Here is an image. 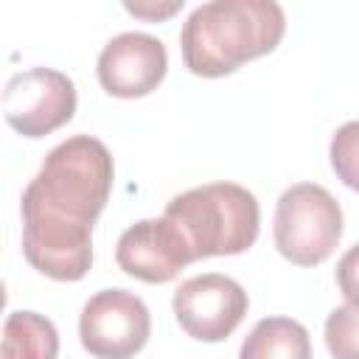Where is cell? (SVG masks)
I'll return each instance as SVG.
<instances>
[{"label": "cell", "instance_id": "7c38bea8", "mask_svg": "<svg viewBox=\"0 0 359 359\" xmlns=\"http://www.w3.org/2000/svg\"><path fill=\"white\" fill-rule=\"evenodd\" d=\"M325 345L334 359H356V303H345L328 314Z\"/></svg>", "mask_w": 359, "mask_h": 359}, {"label": "cell", "instance_id": "8fae6325", "mask_svg": "<svg viewBox=\"0 0 359 359\" xmlns=\"http://www.w3.org/2000/svg\"><path fill=\"white\" fill-rule=\"evenodd\" d=\"M3 351L8 359H56L59 331L36 311H14L3 325Z\"/></svg>", "mask_w": 359, "mask_h": 359}, {"label": "cell", "instance_id": "ba28073f", "mask_svg": "<svg viewBox=\"0 0 359 359\" xmlns=\"http://www.w3.org/2000/svg\"><path fill=\"white\" fill-rule=\"evenodd\" d=\"M118 266L146 283H168L194 261L182 233L165 219H140L126 227L115 247Z\"/></svg>", "mask_w": 359, "mask_h": 359}, {"label": "cell", "instance_id": "6da1fadb", "mask_svg": "<svg viewBox=\"0 0 359 359\" xmlns=\"http://www.w3.org/2000/svg\"><path fill=\"white\" fill-rule=\"evenodd\" d=\"M112 154L90 135L48 151L22 191V252L53 280H81L93 264V224L112 191Z\"/></svg>", "mask_w": 359, "mask_h": 359}, {"label": "cell", "instance_id": "5b68a950", "mask_svg": "<svg viewBox=\"0 0 359 359\" xmlns=\"http://www.w3.org/2000/svg\"><path fill=\"white\" fill-rule=\"evenodd\" d=\"M6 123L22 137H45L76 112L73 81L53 67H28L8 79L0 93Z\"/></svg>", "mask_w": 359, "mask_h": 359}, {"label": "cell", "instance_id": "7a4b0ae2", "mask_svg": "<svg viewBox=\"0 0 359 359\" xmlns=\"http://www.w3.org/2000/svg\"><path fill=\"white\" fill-rule=\"evenodd\" d=\"M286 31L283 8L272 0H213L182 22V62L191 73L219 79L278 48Z\"/></svg>", "mask_w": 359, "mask_h": 359}, {"label": "cell", "instance_id": "8992f818", "mask_svg": "<svg viewBox=\"0 0 359 359\" xmlns=\"http://www.w3.org/2000/svg\"><path fill=\"white\" fill-rule=\"evenodd\" d=\"M151 334L146 303L126 289L95 292L79 317V337L95 359H132Z\"/></svg>", "mask_w": 359, "mask_h": 359}, {"label": "cell", "instance_id": "52a82bcc", "mask_svg": "<svg viewBox=\"0 0 359 359\" xmlns=\"http://www.w3.org/2000/svg\"><path fill=\"white\" fill-rule=\"evenodd\" d=\"M171 306L188 337L199 342H222L238 328L250 300L238 280L219 272H205L182 280Z\"/></svg>", "mask_w": 359, "mask_h": 359}, {"label": "cell", "instance_id": "30bf717a", "mask_svg": "<svg viewBox=\"0 0 359 359\" xmlns=\"http://www.w3.org/2000/svg\"><path fill=\"white\" fill-rule=\"evenodd\" d=\"M238 359H311V339L292 317H264L241 342Z\"/></svg>", "mask_w": 359, "mask_h": 359}, {"label": "cell", "instance_id": "9a60e30c", "mask_svg": "<svg viewBox=\"0 0 359 359\" xmlns=\"http://www.w3.org/2000/svg\"><path fill=\"white\" fill-rule=\"evenodd\" d=\"M3 306H6V286H3V280H0V311H3Z\"/></svg>", "mask_w": 359, "mask_h": 359}, {"label": "cell", "instance_id": "3957f363", "mask_svg": "<svg viewBox=\"0 0 359 359\" xmlns=\"http://www.w3.org/2000/svg\"><path fill=\"white\" fill-rule=\"evenodd\" d=\"M188 241L194 261L238 255L258 238V199L236 182H208L174 196L163 213Z\"/></svg>", "mask_w": 359, "mask_h": 359}, {"label": "cell", "instance_id": "2e32d148", "mask_svg": "<svg viewBox=\"0 0 359 359\" xmlns=\"http://www.w3.org/2000/svg\"><path fill=\"white\" fill-rule=\"evenodd\" d=\"M0 359H8V356H6V351H3V348H0Z\"/></svg>", "mask_w": 359, "mask_h": 359}, {"label": "cell", "instance_id": "5bb4252c", "mask_svg": "<svg viewBox=\"0 0 359 359\" xmlns=\"http://www.w3.org/2000/svg\"><path fill=\"white\" fill-rule=\"evenodd\" d=\"M123 8L135 17H146V20H165L174 11L182 8V0H171V3H123Z\"/></svg>", "mask_w": 359, "mask_h": 359}, {"label": "cell", "instance_id": "277c9868", "mask_svg": "<svg viewBox=\"0 0 359 359\" xmlns=\"http://www.w3.org/2000/svg\"><path fill=\"white\" fill-rule=\"evenodd\" d=\"M275 247L297 266L323 264L339 244L342 210L337 199L317 182L286 188L275 205Z\"/></svg>", "mask_w": 359, "mask_h": 359}, {"label": "cell", "instance_id": "4fadbf2b", "mask_svg": "<svg viewBox=\"0 0 359 359\" xmlns=\"http://www.w3.org/2000/svg\"><path fill=\"white\" fill-rule=\"evenodd\" d=\"M353 154H356V123H345L334 140H331V163L334 168L342 174V180L353 188L356 177H353Z\"/></svg>", "mask_w": 359, "mask_h": 359}, {"label": "cell", "instance_id": "9c48e42d", "mask_svg": "<svg viewBox=\"0 0 359 359\" xmlns=\"http://www.w3.org/2000/svg\"><path fill=\"white\" fill-rule=\"evenodd\" d=\"M168 67L165 45L140 31L112 36L98 56V81L109 95L140 98L157 90Z\"/></svg>", "mask_w": 359, "mask_h": 359}]
</instances>
